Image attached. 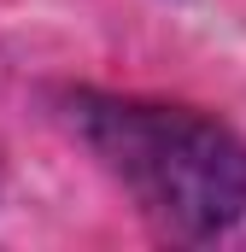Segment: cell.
<instances>
[{
  "label": "cell",
  "instance_id": "cell-1",
  "mask_svg": "<svg viewBox=\"0 0 246 252\" xmlns=\"http://www.w3.org/2000/svg\"><path fill=\"white\" fill-rule=\"evenodd\" d=\"M64 124L170 235L211 241L246 217V141L199 106L135 94H64Z\"/></svg>",
  "mask_w": 246,
  "mask_h": 252
}]
</instances>
